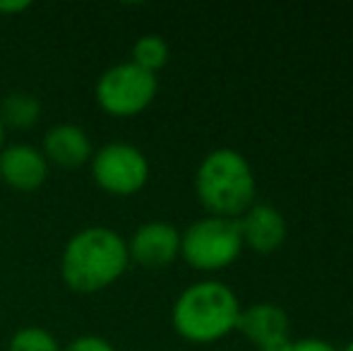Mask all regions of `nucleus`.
Returning <instances> with one entry per match:
<instances>
[{
	"instance_id": "nucleus-13",
	"label": "nucleus",
	"mask_w": 353,
	"mask_h": 351,
	"mask_svg": "<svg viewBox=\"0 0 353 351\" xmlns=\"http://www.w3.org/2000/svg\"><path fill=\"white\" fill-rule=\"evenodd\" d=\"M168 56H171V48H168L166 39L159 37V34H144V37H140L132 43L130 63H135L142 70L157 75L168 63Z\"/></svg>"
},
{
	"instance_id": "nucleus-16",
	"label": "nucleus",
	"mask_w": 353,
	"mask_h": 351,
	"mask_svg": "<svg viewBox=\"0 0 353 351\" xmlns=\"http://www.w3.org/2000/svg\"><path fill=\"white\" fill-rule=\"evenodd\" d=\"M281 351H339L332 342L320 337H301V339H291Z\"/></svg>"
},
{
	"instance_id": "nucleus-1",
	"label": "nucleus",
	"mask_w": 353,
	"mask_h": 351,
	"mask_svg": "<svg viewBox=\"0 0 353 351\" xmlns=\"http://www.w3.org/2000/svg\"><path fill=\"white\" fill-rule=\"evenodd\" d=\"M130 267L128 241L111 226H84L61 253V279L74 294H99Z\"/></svg>"
},
{
	"instance_id": "nucleus-19",
	"label": "nucleus",
	"mask_w": 353,
	"mask_h": 351,
	"mask_svg": "<svg viewBox=\"0 0 353 351\" xmlns=\"http://www.w3.org/2000/svg\"><path fill=\"white\" fill-rule=\"evenodd\" d=\"M341 351H353V339H351V342H349V344H346V347H344V349H341Z\"/></svg>"
},
{
	"instance_id": "nucleus-18",
	"label": "nucleus",
	"mask_w": 353,
	"mask_h": 351,
	"mask_svg": "<svg viewBox=\"0 0 353 351\" xmlns=\"http://www.w3.org/2000/svg\"><path fill=\"white\" fill-rule=\"evenodd\" d=\"M5 132H8V128L3 126V118H0V152H3V147H5Z\"/></svg>"
},
{
	"instance_id": "nucleus-8",
	"label": "nucleus",
	"mask_w": 353,
	"mask_h": 351,
	"mask_svg": "<svg viewBox=\"0 0 353 351\" xmlns=\"http://www.w3.org/2000/svg\"><path fill=\"white\" fill-rule=\"evenodd\" d=\"M236 330L255 344V351H281L291 342V323L281 305L276 303H252L245 305L238 315Z\"/></svg>"
},
{
	"instance_id": "nucleus-11",
	"label": "nucleus",
	"mask_w": 353,
	"mask_h": 351,
	"mask_svg": "<svg viewBox=\"0 0 353 351\" xmlns=\"http://www.w3.org/2000/svg\"><path fill=\"white\" fill-rule=\"evenodd\" d=\"M41 152L46 157L48 166L72 171L89 164V159L94 154V145H92V137L87 135V130L82 126L58 123V126L46 130L41 142Z\"/></svg>"
},
{
	"instance_id": "nucleus-7",
	"label": "nucleus",
	"mask_w": 353,
	"mask_h": 351,
	"mask_svg": "<svg viewBox=\"0 0 353 351\" xmlns=\"http://www.w3.org/2000/svg\"><path fill=\"white\" fill-rule=\"evenodd\" d=\"M130 263H137L147 270H161L181 258V229L168 221H144L128 239Z\"/></svg>"
},
{
	"instance_id": "nucleus-17",
	"label": "nucleus",
	"mask_w": 353,
	"mask_h": 351,
	"mask_svg": "<svg viewBox=\"0 0 353 351\" xmlns=\"http://www.w3.org/2000/svg\"><path fill=\"white\" fill-rule=\"evenodd\" d=\"M29 8H32L29 0H3V3H0V14H3V17L22 14V12H27Z\"/></svg>"
},
{
	"instance_id": "nucleus-15",
	"label": "nucleus",
	"mask_w": 353,
	"mask_h": 351,
	"mask_svg": "<svg viewBox=\"0 0 353 351\" xmlns=\"http://www.w3.org/2000/svg\"><path fill=\"white\" fill-rule=\"evenodd\" d=\"M63 351H116V347L101 334H79V337L70 339Z\"/></svg>"
},
{
	"instance_id": "nucleus-4",
	"label": "nucleus",
	"mask_w": 353,
	"mask_h": 351,
	"mask_svg": "<svg viewBox=\"0 0 353 351\" xmlns=\"http://www.w3.org/2000/svg\"><path fill=\"white\" fill-rule=\"evenodd\" d=\"M243 253V236L238 219L202 217L181 231V258L192 270L221 272L231 267Z\"/></svg>"
},
{
	"instance_id": "nucleus-10",
	"label": "nucleus",
	"mask_w": 353,
	"mask_h": 351,
	"mask_svg": "<svg viewBox=\"0 0 353 351\" xmlns=\"http://www.w3.org/2000/svg\"><path fill=\"white\" fill-rule=\"evenodd\" d=\"M243 245L255 250L257 255H272L286 243L288 226L286 219L270 202H255L245 214L238 219Z\"/></svg>"
},
{
	"instance_id": "nucleus-2",
	"label": "nucleus",
	"mask_w": 353,
	"mask_h": 351,
	"mask_svg": "<svg viewBox=\"0 0 353 351\" xmlns=\"http://www.w3.org/2000/svg\"><path fill=\"white\" fill-rule=\"evenodd\" d=\"M243 305L238 294L219 279H200L185 286L173 301V330L185 342L212 344L236 332Z\"/></svg>"
},
{
	"instance_id": "nucleus-3",
	"label": "nucleus",
	"mask_w": 353,
	"mask_h": 351,
	"mask_svg": "<svg viewBox=\"0 0 353 351\" xmlns=\"http://www.w3.org/2000/svg\"><path fill=\"white\" fill-rule=\"evenodd\" d=\"M257 178L250 161L233 147H216L195 171V195L212 217L241 219L255 205Z\"/></svg>"
},
{
	"instance_id": "nucleus-14",
	"label": "nucleus",
	"mask_w": 353,
	"mask_h": 351,
	"mask_svg": "<svg viewBox=\"0 0 353 351\" xmlns=\"http://www.w3.org/2000/svg\"><path fill=\"white\" fill-rule=\"evenodd\" d=\"M8 351H63V347L56 339V334L48 332L46 328L27 325V328H19L10 337Z\"/></svg>"
},
{
	"instance_id": "nucleus-5",
	"label": "nucleus",
	"mask_w": 353,
	"mask_h": 351,
	"mask_svg": "<svg viewBox=\"0 0 353 351\" xmlns=\"http://www.w3.org/2000/svg\"><path fill=\"white\" fill-rule=\"evenodd\" d=\"M159 94V77L135 63H116L103 70L94 87V97L103 113L113 118L140 116Z\"/></svg>"
},
{
	"instance_id": "nucleus-9",
	"label": "nucleus",
	"mask_w": 353,
	"mask_h": 351,
	"mask_svg": "<svg viewBox=\"0 0 353 351\" xmlns=\"http://www.w3.org/2000/svg\"><path fill=\"white\" fill-rule=\"evenodd\" d=\"M51 166L41 147L29 142L5 145L0 152V181L17 192H34L48 181Z\"/></svg>"
},
{
	"instance_id": "nucleus-12",
	"label": "nucleus",
	"mask_w": 353,
	"mask_h": 351,
	"mask_svg": "<svg viewBox=\"0 0 353 351\" xmlns=\"http://www.w3.org/2000/svg\"><path fill=\"white\" fill-rule=\"evenodd\" d=\"M0 118L5 128L29 130L41 118V101L29 92H10L0 101Z\"/></svg>"
},
{
	"instance_id": "nucleus-6",
	"label": "nucleus",
	"mask_w": 353,
	"mask_h": 351,
	"mask_svg": "<svg viewBox=\"0 0 353 351\" xmlns=\"http://www.w3.org/2000/svg\"><path fill=\"white\" fill-rule=\"evenodd\" d=\"M89 174L106 195L132 197L147 185L149 159L137 145L121 140L106 142L94 150L89 159Z\"/></svg>"
}]
</instances>
